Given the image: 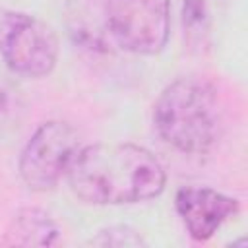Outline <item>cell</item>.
Instances as JSON below:
<instances>
[{
	"label": "cell",
	"mask_w": 248,
	"mask_h": 248,
	"mask_svg": "<svg viewBox=\"0 0 248 248\" xmlns=\"http://www.w3.org/2000/svg\"><path fill=\"white\" fill-rule=\"evenodd\" d=\"M56 221L39 207H21L10 219L2 244L6 246H52L58 242Z\"/></svg>",
	"instance_id": "52a82bcc"
},
{
	"label": "cell",
	"mask_w": 248,
	"mask_h": 248,
	"mask_svg": "<svg viewBox=\"0 0 248 248\" xmlns=\"http://www.w3.org/2000/svg\"><path fill=\"white\" fill-rule=\"evenodd\" d=\"M211 8L209 0H184L182 4V29L184 39L192 46L205 45L211 33Z\"/></svg>",
	"instance_id": "9c48e42d"
},
{
	"label": "cell",
	"mask_w": 248,
	"mask_h": 248,
	"mask_svg": "<svg viewBox=\"0 0 248 248\" xmlns=\"http://www.w3.org/2000/svg\"><path fill=\"white\" fill-rule=\"evenodd\" d=\"M91 246H101V248H138V246H147V240L143 234L128 225H110L101 231H97L95 236L89 238Z\"/></svg>",
	"instance_id": "30bf717a"
},
{
	"label": "cell",
	"mask_w": 248,
	"mask_h": 248,
	"mask_svg": "<svg viewBox=\"0 0 248 248\" xmlns=\"http://www.w3.org/2000/svg\"><path fill=\"white\" fill-rule=\"evenodd\" d=\"M105 25L114 46L153 56L170 35V0H105Z\"/></svg>",
	"instance_id": "277c9868"
},
{
	"label": "cell",
	"mask_w": 248,
	"mask_h": 248,
	"mask_svg": "<svg viewBox=\"0 0 248 248\" xmlns=\"http://www.w3.org/2000/svg\"><path fill=\"white\" fill-rule=\"evenodd\" d=\"M68 29L74 41L89 50H108L112 41L105 25V14L87 0H74L68 14Z\"/></svg>",
	"instance_id": "ba28073f"
},
{
	"label": "cell",
	"mask_w": 248,
	"mask_h": 248,
	"mask_svg": "<svg viewBox=\"0 0 248 248\" xmlns=\"http://www.w3.org/2000/svg\"><path fill=\"white\" fill-rule=\"evenodd\" d=\"M153 124L165 143L180 153H207L221 138L223 108L217 91L194 78L169 83L155 101Z\"/></svg>",
	"instance_id": "7a4b0ae2"
},
{
	"label": "cell",
	"mask_w": 248,
	"mask_h": 248,
	"mask_svg": "<svg viewBox=\"0 0 248 248\" xmlns=\"http://www.w3.org/2000/svg\"><path fill=\"white\" fill-rule=\"evenodd\" d=\"M0 58L17 76L45 78L58 62V37L37 16L0 6Z\"/></svg>",
	"instance_id": "3957f363"
},
{
	"label": "cell",
	"mask_w": 248,
	"mask_h": 248,
	"mask_svg": "<svg viewBox=\"0 0 248 248\" xmlns=\"http://www.w3.org/2000/svg\"><path fill=\"white\" fill-rule=\"evenodd\" d=\"M174 207L188 234L198 240H209L225 221L240 211L236 198L207 186H184L174 196Z\"/></svg>",
	"instance_id": "8992f818"
},
{
	"label": "cell",
	"mask_w": 248,
	"mask_h": 248,
	"mask_svg": "<svg viewBox=\"0 0 248 248\" xmlns=\"http://www.w3.org/2000/svg\"><path fill=\"white\" fill-rule=\"evenodd\" d=\"M81 149L78 130L62 120L43 122L19 155V176L35 192L52 190Z\"/></svg>",
	"instance_id": "5b68a950"
},
{
	"label": "cell",
	"mask_w": 248,
	"mask_h": 248,
	"mask_svg": "<svg viewBox=\"0 0 248 248\" xmlns=\"http://www.w3.org/2000/svg\"><path fill=\"white\" fill-rule=\"evenodd\" d=\"M72 192L85 203L124 205L157 198L167 174L161 161L136 143H93L68 167Z\"/></svg>",
	"instance_id": "6da1fadb"
}]
</instances>
